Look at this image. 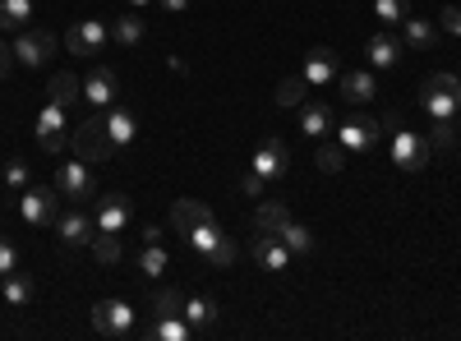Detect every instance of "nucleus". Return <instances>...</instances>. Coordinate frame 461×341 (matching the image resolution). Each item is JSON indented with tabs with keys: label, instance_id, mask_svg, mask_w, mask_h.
Returning <instances> with one entry per match:
<instances>
[{
	"label": "nucleus",
	"instance_id": "obj_1",
	"mask_svg": "<svg viewBox=\"0 0 461 341\" xmlns=\"http://www.w3.org/2000/svg\"><path fill=\"white\" fill-rule=\"evenodd\" d=\"M383 130H388V153H393V162H397L402 171H425V166H429V157H434L429 139H420L415 130H406L397 111H388V116H383Z\"/></svg>",
	"mask_w": 461,
	"mask_h": 341
},
{
	"label": "nucleus",
	"instance_id": "obj_2",
	"mask_svg": "<svg viewBox=\"0 0 461 341\" xmlns=\"http://www.w3.org/2000/svg\"><path fill=\"white\" fill-rule=\"evenodd\" d=\"M185 245L194 249L199 263H203V268H212V273H226L230 263H236V240H230L221 226H217V217L203 221V226H194V231H185Z\"/></svg>",
	"mask_w": 461,
	"mask_h": 341
},
{
	"label": "nucleus",
	"instance_id": "obj_3",
	"mask_svg": "<svg viewBox=\"0 0 461 341\" xmlns=\"http://www.w3.org/2000/svg\"><path fill=\"white\" fill-rule=\"evenodd\" d=\"M420 111L429 121H452L461 111V79L456 74H429L425 88H420Z\"/></svg>",
	"mask_w": 461,
	"mask_h": 341
},
{
	"label": "nucleus",
	"instance_id": "obj_4",
	"mask_svg": "<svg viewBox=\"0 0 461 341\" xmlns=\"http://www.w3.org/2000/svg\"><path fill=\"white\" fill-rule=\"evenodd\" d=\"M378 134H383V125H378L374 116H365V111H356V116H341V125H337V143L346 148V157L374 153V148H378Z\"/></svg>",
	"mask_w": 461,
	"mask_h": 341
},
{
	"label": "nucleus",
	"instance_id": "obj_5",
	"mask_svg": "<svg viewBox=\"0 0 461 341\" xmlns=\"http://www.w3.org/2000/svg\"><path fill=\"white\" fill-rule=\"evenodd\" d=\"M19 212H23L28 226H56V217H60V189L28 184L23 199H19Z\"/></svg>",
	"mask_w": 461,
	"mask_h": 341
},
{
	"label": "nucleus",
	"instance_id": "obj_6",
	"mask_svg": "<svg viewBox=\"0 0 461 341\" xmlns=\"http://www.w3.org/2000/svg\"><path fill=\"white\" fill-rule=\"evenodd\" d=\"M56 189H60V199L65 203H88V199H97V180H93V171L84 166V157L79 162H65L60 171H56Z\"/></svg>",
	"mask_w": 461,
	"mask_h": 341
},
{
	"label": "nucleus",
	"instance_id": "obj_7",
	"mask_svg": "<svg viewBox=\"0 0 461 341\" xmlns=\"http://www.w3.org/2000/svg\"><path fill=\"white\" fill-rule=\"evenodd\" d=\"M111 42V28L102 19H79L69 32H65V51L69 56H102Z\"/></svg>",
	"mask_w": 461,
	"mask_h": 341
},
{
	"label": "nucleus",
	"instance_id": "obj_8",
	"mask_svg": "<svg viewBox=\"0 0 461 341\" xmlns=\"http://www.w3.org/2000/svg\"><path fill=\"white\" fill-rule=\"evenodd\" d=\"M56 236H60V245H69V249H84V245H93V236H97V221H93L79 203H69V208H60V217H56Z\"/></svg>",
	"mask_w": 461,
	"mask_h": 341
},
{
	"label": "nucleus",
	"instance_id": "obj_9",
	"mask_svg": "<svg viewBox=\"0 0 461 341\" xmlns=\"http://www.w3.org/2000/svg\"><path fill=\"white\" fill-rule=\"evenodd\" d=\"M249 171H254L263 184L282 180V175L291 171V153H286V143H282V139H263V143H258V153L249 157Z\"/></svg>",
	"mask_w": 461,
	"mask_h": 341
},
{
	"label": "nucleus",
	"instance_id": "obj_10",
	"mask_svg": "<svg viewBox=\"0 0 461 341\" xmlns=\"http://www.w3.org/2000/svg\"><path fill=\"white\" fill-rule=\"evenodd\" d=\"M93 328L102 332V337H134L139 328H134V310L125 305V300H102V305L93 310Z\"/></svg>",
	"mask_w": 461,
	"mask_h": 341
},
{
	"label": "nucleus",
	"instance_id": "obj_11",
	"mask_svg": "<svg viewBox=\"0 0 461 341\" xmlns=\"http://www.w3.org/2000/svg\"><path fill=\"white\" fill-rule=\"evenodd\" d=\"M51 51H56V37H51L47 28H28V32L14 37V60H19L23 69H42Z\"/></svg>",
	"mask_w": 461,
	"mask_h": 341
},
{
	"label": "nucleus",
	"instance_id": "obj_12",
	"mask_svg": "<svg viewBox=\"0 0 461 341\" xmlns=\"http://www.w3.org/2000/svg\"><path fill=\"white\" fill-rule=\"evenodd\" d=\"M74 153L84 162H102L111 153V139H106V121L102 116H88L79 130H74Z\"/></svg>",
	"mask_w": 461,
	"mask_h": 341
},
{
	"label": "nucleus",
	"instance_id": "obj_13",
	"mask_svg": "<svg viewBox=\"0 0 461 341\" xmlns=\"http://www.w3.org/2000/svg\"><path fill=\"white\" fill-rule=\"evenodd\" d=\"M130 217H134V203H130V194H102L97 199V231H111V236H125V226H130Z\"/></svg>",
	"mask_w": 461,
	"mask_h": 341
},
{
	"label": "nucleus",
	"instance_id": "obj_14",
	"mask_svg": "<svg viewBox=\"0 0 461 341\" xmlns=\"http://www.w3.org/2000/svg\"><path fill=\"white\" fill-rule=\"evenodd\" d=\"M65 121H69V106L47 97L42 116H37V143H42L47 153H60V148H65Z\"/></svg>",
	"mask_w": 461,
	"mask_h": 341
},
{
	"label": "nucleus",
	"instance_id": "obj_15",
	"mask_svg": "<svg viewBox=\"0 0 461 341\" xmlns=\"http://www.w3.org/2000/svg\"><path fill=\"white\" fill-rule=\"evenodd\" d=\"M254 263H258V268L263 273H286L291 268V249L282 245V236H267V231H258L254 236Z\"/></svg>",
	"mask_w": 461,
	"mask_h": 341
},
{
	"label": "nucleus",
	"instance_id": "obj_16",
	"mask_svg": "<svg viewBox=\"0 0 461 341\" xmlns=\"http://www.w3.org/2000/svg\"><path fill=\"white\" fill-rule=\"evenodd\" d=\"M337 51L332 47H314L310 56H304V74L300 79L310 84V88H328V84H337Z\"/></svg>",
	"mask_w": 461,
	"mask_h": 341
},
{
	"label": "nucleus",
	"instance_id": "obj_17",
	"mask_svg": "<svg viewBox=\"0 0 461 341\" xmlns=\"http://www.w3.org/2000/svg\"><path fill=\"white\" fill-rule=\"evenodd\" d=\"M143 341H189L194 337V328L185 323V314H152L148 328H139Z\"/></svg>",
	"mask_w": 461,
	"mask_h": 341
},
{
	"label": "nucleus",
	"instance_id": "obj_18",
	"mask_svg": "<svg viewBox=\"0 0 461 341\" xmlns=\"http://www.w3.org/2000/svg\"><path fill=\"white\" fill-rule=\"evenodd\" d=\"M180 314H185V323L194 328V332H212V328L221 323L217 300H208V295H189V300H180Z\"/></svg>",
	"mask_w": 461,
	"mask_h": 341
},
{
	"label": "nucleus",
	"instance_id": "obj_19",
	"mask_svg": "<svg viewBox=\"0 0 461 341\" xmlns=\"http://www.w3.org/2000/svg\"><path fill=\"white\" fill-rule=\"evenodd\" d=\"M337 88H341V102L365 106V102H374V93H378V79H374L369 69H351V74H337Z\"/></svg>",
	"mask_w": 461,
	"mask_h": 341
},
{
	"label": "nucleus",
	"instance_id": "obj_20",
	"mask_svg": "<svg viewBox=\"0 0 461 341\" xmlns=\"http://www.w3.org/2000/svg\"><path fill=\"white\" fill-rule=\"evenodd\" d=\"M84 102H93L97 111H111L115 106V69L97 65L88 79H84Z\"/></svg>",
	"mask_w": 461,
	"mask_h": 341
},
{
	"label": "nucleus",
	"instance_id": "obj_21",
	"mask_svg": "<svg viewBox=\"0 0 461 341\" xmlns=\"http://www.w3.org/2000/svg\"><path fill=\"white\" fill-rule=\"evenodd\" d=\"M203 221H212V208L208 203H199V199H176L171 203V226L185 236V231H194V226H203Z\"/></svg>",
	"mask_w": 461,
	"mask_h": 341
},
{
	"label": "nucleus",
	"instance_id": "obj_22",
	"mask_svg": "<svg viewBox=\"0 0 461 341\" xmlns=\"http://www.w3.org/2000/svg\"><path fill=\"white\" fill-rule=\"evenodd\" d=\"M106 139H111V148H130L134 143V134H139V121H134V111H125V106H115V111H106Z\"/></svg>",
	"mask_w": 461,
	"mask_h": 341
},
{
	"label": "nucleus",
	"instance_id": "obj_23",
	"mask_svg": "<svg viewBox=\"0 0 461 341\" xmlns=\"http://www.w3.org/2000/svg\"><path fill=\"white\" fill-rule=\"evenodd\" d=\"M365 60H369L374 69H397V65H402V42H397V37H388V32H378V37H369Z\"/></svg>",
	"mask_w": 461,
	"mask_h": 341
},
{
	"label": "nucleus",
	"instance_id": "obj_24",
	"mask_svg": "<svg viewBox=\"0 0 461 341\" xmlns=\"http://www.w3.org/2000/svg\"><path fill=\"white\" fill-rule=\"evenodd\" d=\"M332 125H337V116H332L328 102H300V130L310 139H323Z\"/></svg>",
	"mask_w": 461,
	"mask_h": 341
},
{
	"label": "nucleus",
	"instance_id": "obj_25",
	"mask_svg": "<svg viewBox=\"0 0 461 341\" xmlns=\"http://www.w3.org/2000/svg\"><path fill=\"white\" fill-rule=\"evenodd\" d=\"M0 295H5L10 310H28L32 295H37V282L28 273H10V277H0Z\"/></svg>",
	"mask_w": 461,
	"mask_h": 341
},
{
	"label": "nucleus",
	"instance_id": "obj_26",
	"mask_svg": "<svg viewBox=\"0 0 461 341\" xmlns=\"http://www.w3.org/2000/svg\"><path fill=\"white\" fill-rule=\"evenodd\" d=\"M402 37H406V47H415V51H429V47L438 42V23L420 19V14H406V19H402Z\"/></svg>",
	"mask_w": 461,
	"mask_h": 341
},
{
	"label": "nucleus",
	"instance_id": "obj_27",
	"mask_svg": "<svg viewBox=\"0 0 461 341\" xmlns=\"http://www.w3.org/2000/svg\"><path fill=\"white\" fill-rule=\"evenodd\" d=\"M286 221H291V208H286V203H258V212H254V231L277 236Z\"/></svg>",
	"mask_w": 461,
	"mask_h": 341
},
{
	"label": "nucleus",
	"instance_id": "obj_28",
	"mask_svg": "<svg viewBox=\"0 0 461 341\" xmlns=\"http://www.w3.org/2000/svg\"><path fill=\"white\" fill-rule=\"evenodd\" d=\"M143 32H148V28H143V19H139V14H121V19L111 23V42H121V47H139V42H143Z\"/></svg>",
	"mask_w": 461,
	"mask_h": 341
},
{
	"label": "nucleus",
	"instance_id": "obj_29",
	"mask_svg": "<svg viewBox=\"0 0 461 341\" xmlns=\"http://www.w3.org/2000/svg\"><path fill=\"white\" fill-rule=\"evenodd\" d=\"M47 97H51V102H60V106H74V102L84 97V84L74 79V74H56L51 88H47Z\"/></svg>",
	"mask_w": 461,
	"mask_h": 341
},
{
	"label": "nucleus",
	"instance_id": "obj_30",
	"mask_svg": "<svg viewBox=\"0 0 461 341\" xmlns=\"http://www.w3.org/2000/svg\"><path fill=\"white\" fill-rule=\"evenodd\" d=\"M88 249H93V258H97V263H121V258H125V245H121V236H111V231H97Z\"/></svg>",
	"mask_w": 461,
	"mask_h": 341
},
{
	"label": "nucleus",
	"instance_id": "obj_31",
	"mask_svg": "<svg viewBox=\"0 0 461 341\" xmlns=\"http://www.w3.org/2000/svg\"><path fill=\"white\" fill-rule=\"evenodd\" d=\"M277 236H282V245H286L291 254H310V249H314V236H310V226H300V221H286Z\"/></svg>",
	"mask_w": 461,
	"mask_h": 341
},
{
	"label": "nucleus",
	"instance_id": "obj_32",
	"mask_svg": "<svg viewBox=\"0 0 461 341\" xmlns=\"http://www.w3.org/2000/svg\"><path fill=\"white\" fill-rule=\"evenodd\" d=\"M32 19V0H0V28H23Z\"/></svg>",
	"mask_w": 461,
	"mask_h": 341
},
{
	"label": "nucleus",
	"instance_id": "obj_33",
	"mask_svg": "<svg viewBox=\"0 0 461 341\" xmlns=\"http://www.w3.org/2000/svg\"><path fill=\"white\" fill-rule=\"evenodd\" d=\"M139 273H143V277H162V273H167V249H162V240H158V245H143Z\"/></svg>",
	"mask_w": 461,
	"mask_h": 341
},
{
	"label": "nucleus",
	"instance_id": "obj_34",
	"mask_svg": "<svg viewBox=\"0 0 461 341\" xmlns=\"http://www.w3.org/2000/svg\"><path fill=\"white\" fill-rule=\"evenodd\" d=\"M304 88H310V84H304L300 74L282 79V84H277V106H300V102H304Z\"/></svg>",
	"mask_w": 461,
	"mask_h": 341
},
{
	"label": "nucleus",
	"instance_id": "obj_35",
	"mask_svg": "<svg viewBox=\"0 0 461 341\" xmlns=\"http://www.w3.org/2000/svg\"><path fill=\"white\" fill-rule=\"evenodd\" d=\"M314 162H319V171H328V175H337V171L346 166V148H341V143H323Z\"/></svg>",
	"mask_w": 461,
	"mask_h": 341
},
{
	"label": "nucleus",
	"instance_id": "obj_36",
	"mask_svg": "<svg viewBox=\"0 0 461 341\" xmlns=\"http://www.w3.org/2000/svg\"><path fill=\"white\" fill-rule=\"evenodd\" d=\"M374 14H378L383 23H402V19L411 14V0H374Z\"/></svg>",
	"mask_w": 461,
	"mask_h": 341
},
{
	"label": "nucleus",
	"instance_id": "obj_37",
	"mask_svg": "<svg viewBox=\"0 0 461 341\" xmlns=\"http://www.w3.org/2000/svg\"><path fill=\"white\" fill-rule=\"evenodd\" d=\"M452 143H456V125H452V121H434L429 148H438V153H452Z\"/></svg>",
	"mask_w": 461,
	"mask_h": 341
},
{
	"label": "nucleus",
	"instance_id": "obj_38",
	"mask_svg": "<svg viewBox=\"0 0 461 341\" xmlns=\"http://www.w3.org/2000/svg\"><path fill=\"white\" fill-rule=\"evenodd\" d=\"M152 314H180V291L162 286L158 295H152Z\"/></svg>",
	"mask_w": 461,
	"mask_h": 341
},
{
	"label": "nucleus",
	"instance_id": "obj_39",
	"mask_svg": "<svg viewBox=\"0 0 461 341\" xmlns=\"http://www.w3.org/2000/svg\"><path fill=\"white\" fill-rule=\"evenodd\" d=\"M0 175H5V184H10V189H28V162H23V157L5 162V171H0Z\"/></svg>",
	"mask_w": 461,
	"mask_h": 341
},
{
	"label": "nucleus",
	"instance_id": "obj_40",
	"mask_svg": "<svg viewBox=\"0 0 461 341\" xmlns=\"http://www.w3.org/2000/svg\"><path fill=\"white\" fill-rule=\"evenodd\" d=\"M14 268H19V249H14L5 236H0V277H10Z\"/></svg>",
	"mask_w": 461,
	"mask_h": 341
},
{
	"label": "nucleus",
	"instance_id": "obj_41",
	"mask_svg": "<svg viewBox=\"0 0 461 341\" xmlns=\"http://www.w3.org/2000/svg\"><path fill=\"white\" fill-rule=\"evenodd\" d=\"M438 28L452 32V37H461V10H456V5H443V10H438Z\"/></svg>",
	"mask_w": 461,
	"mask_h": 341
},
{
	"label": "nucleus",
	"instance_id": "obj_42",
	"mask_svg": "<svg viewBox=\"0 0 461 341\" xmlns=\"http://www.w3.org/2000/svg\"><path fill=\"white\" fill-rule=\"evenodd\" d=\"M240 189H245L249 199H258V194H263V180H258L254 171H245V175H240Z\"/></svg>",
	"mask_w": 461,
	"mask_h": 341
},
{
	"label": "nucleus",
	"instance_id": "obj_43",
	"mask_svg": "<svg viewBox=\"0 0 461 341\" xmlns=\"http://www.w3.org/2000/svg\"><path fill=\"white\" fill-rule=\"evenodd\" d=\"M189 5H194V0H162V10H167V14H185Z\"/></svg>",
	"mask_w": 461,
	"mask_h": 341
},
{
	"label": "nucleus",
	"instance_id": "obj_44",
	"mask_svg": "<svg viewBox=\"0 0 461 341\" xmlns=\"http://www.w3.org/2000/svg\"><path fill=\"white\" fill-rule=\"evenodd\" d=\"M10 60H14V47H5V42H0V79H5V69H10Z\"/></svg>",
	"mask_w": 461,
	"mask_h": 341
},
{
	"label": "nucleus",
	"instance_id": "obj_45",
	"mask_svg": "<svg viewBox=\"0 0 461 341\" xmlns=\"http://www.w3.org/2000/svg\"><path fill=\"white\" fill-rule=\"evenodd\" d=\"M125 5H130V10H148V5H152V0H125Z\"/></svg>",
	"mask_w": 461,
	"mask_h": 341
},
{
	"label": "nucleus",
	"instance_id": "obj_46",
	"mask_svg": "<svg viewBox=\"0 0 461 341\" xmlns=\"http://www.w3.org/2000/svg\"><path fill=\"white\" fill-rule=\"evenodd\" d=\"M452 121H456V134H461V111H456V116H452Z\"/></svg>",
	"mask_w": 461,
	"mask_h": 341
}]
</instances>
